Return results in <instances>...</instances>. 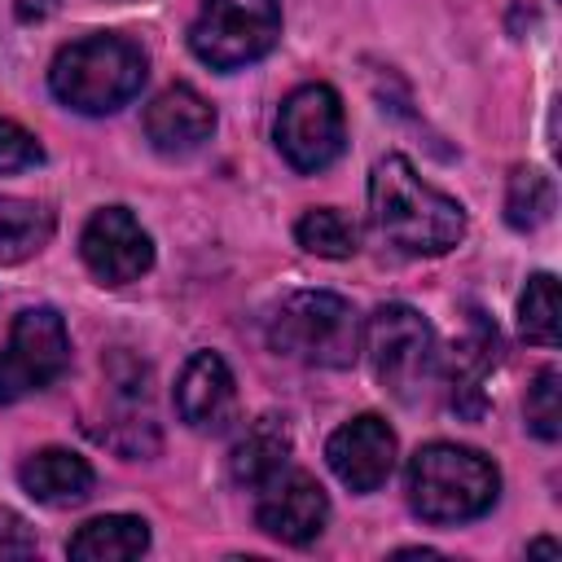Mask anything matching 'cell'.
I'll return each instance as SVG.
<instances>
[{
    "label": "cell",
    "instance_id": "cell-1",
    "mask_svg": "<svg viewBox=\"0 0 562 562\" xmlns=\"http://www.w3.org/2000/svg\"><path fill=\"white\" fill-rule=\"evenodd\" d=\"M369 224L400 255H443L465 237V206L426 184L404 154H386L369 176Z\"/></svg>",
    "mask_w": 562,
    "mask_h": 562
},
{
    "label": "cell",
    "instance_id": "cell-2",
    "mask_svg": "<svg viewBox=\"0 0 562 562\" xmlns=\"http://www.w3.org/2000/svg\"><path fill=\"white\" fill-rule=\"evenodd\" d=\"M145 83V53L127 35H83L66 44L48 66V88L79 114H110L127 105Z\"/></svg>",
    "mask_w": 562,
    "mask_h": 562
},
{
    "label": "cell",
    "instance_id": "cell-3",
    "mask_svg": "<svg viewBox=\"0 0 562 562\" xmlns=\"http://www.w3.org/2000/svg\"><path fill=\"white\" fill-rule=\"evenodd\" d=\"M501 496L496 465L461 443H426L408 461V505L426 522H470Z\"/></svg>",
    "mask_w": 562,
    "mask_h": 562
},
{
    "label": "cell",
    "instance_id": "cell-4",
    "mask_svg": "<svg viewBox=\"0 0 562 562\" xmlns=\"http://www.w3.org/2000/svg\"><path fill=\"white\" fill-rule=\"evenodd\" d=\"M268 347L303 364L347 369L360 351L356 307L329 290H294L268 316Z\"/></svg>",
    "mask_w": 562,
    "mask_h": 562
},
{
    "label": "cell",
    "instance_id": "cell-5",
    "mask_svg": "<svg viewBox=\"0 0 562 562\" xmlns=\"http://www.w3.org/2000/svg\"><path fill=\"white\" fill-rule=\"evenodd\" d=\"M364 351H369V364H373V378L382 382V391H391L404 404H413L439 369L435 329L408 303H382L369 316Z\"/></svg>",
    "mask_w": 562,
    "mask_h": 562
},
{
    "label": "cell",
    "instance_id": "cell-6",
    "mask_svg": "<svg viewBox=\"0 0 562 562\" xmlns=\"http://www.w3.org/2000/svg\"><path fill=\"white\" fill-rule=\"evenodd\" d=\"M281 35L277 0H206L189 26V48L211 70H237L272 53Z\"/></svg>",
    "mask_w": 562,
    "mask_h": 562
},
{
    "label": "cell",
    "instance_id": "cell-7",
    "mask_svg": "<svg viewBox=\"0 0 562 562\" xmlns=\"http://www.w3.org/2000/svg\"><path fill=\"white\" fill-rule=\"evenodd\" d=\"M347 145L342 97L329 83L294 88L277 110V149L294 171H325Z\"/></svg>",
    "mask_w": 562,
    "mask_h": 562
},
{
    "label": "cell",
    "instance_id": "cell-8",
    "mask_svg": "<svg viewBox=\"0 0 562 562\" xmlns=\"http://www.w3.org/2000/svg\"><path fill=\"white\" fill-rule=\"evenodd\" d=\"M70 364V338L66 321L53 307H26L18 312L9 342L0 351V404H13L31 391H44L57 382Z\"/></svg>",
    "mask_w": 562,
    "mask_h": 562
},
{
    "label": "cell",
    "instance_id": "cell-9",
    "mask_svg": "<svg viewBox=\"0 0 562 562\" xmlns=\"http://www.w3.org/2000/svg\"><path fill=\"white\" fill-rule=\"evenodd\" d=\"M79 255L101 285H127L154 263V241L127 206H101L79 233Z\"/></svg>",
    "mask_w": 562,
    "mask_h": 562
},
{
    "label": "cell",
    "instance_id": "cell-10",
    "mask_svg": "<svg viewBox=\"0 0 562 562\" xmlns=\"http://www.w3.org/2000/svg\"><path fill=\"white\" fill-rule=\"evenodd\" d=\"M329 518V496L325 487L307 474V470H277L263 487H259V505H255V522L281 540V544H307L321 536Z\"/></svg>",
    "mask_w": 562,
    "mask_h": 562
},
{
    "label": "cell",
    "instance_id": "cell-11",
    "mask_svg": "<svg viewBox=\"0 0 562 562\" xmlns=\"http://www.w3.org/2000/svg\"><path fill=\"white\" fill-rule=\"evenodd\" d=\"M325 461L351 492H373L395 470V430L378 413H360L347 426H338L325 443Z\"/></svg>",
    "mask_w": 562,
    "mask_h": 562
},
{
    "label": "cell",
    "instance_id": "cell-12",
    "mask_svg": "<svg viewBox=\"0 0 562 562\" xmlns=\"http://www.w3.org/2000/svg\"><path fill=\"white\" fill-rule=\"evenodd\" d=\"M211 132H215V110H211V101H206L198 88H189V83L162 88V92L149 101V110H145V136H149V145H154L158 154H167V158H184V154L202 149V145L211 140Z\"/></svg>",
    "mask_w": 562,
    "mask_h": 562
},
{
    "label": "cell",
    "instance_id": "cell-13",
    "mask_svg": "<svg viewBox=\"0 0 562 562\" xmlns=\"http://www.w3.org/2000/svg\"><path fill=\"white\" fill-rule=\"evenodd\" d=\"M496 351H501L496 325H492L483 312H470L465 334L452 342L448 364H443L452 413H461V417H483V408H487L483 382H487V373H492V364H496Z\"/></svg>",
    "mask_w": 562,
    "mask_h": 562
},
{
    "label": "cell",
    "instance_id": "cell-14",
    "mask_svg": "<svg viewBox=\"0 0 562 562\" xmlns=\"http://www.w3.org/2000/svg\"><path fill=\"white\" fill-rule=\"evenodd\" d=\"M176 408L193 430H224L237 413V386L215 351H193L176 378Z\"/></svg>",
    "mask_w": 562,
    "mask_h": 562
},
{
    "label": "cell",
    "instance_id": "cell-15",
    "mask_svg": "<svg viewBox=\"0 0 562 562\" xmlns=\"http://www.w3.org/2000/svg\"><path fill=\"white\" fill-rule=\"evenodd\" d=\"M18 479L40 505H57V509L79 505V501L92 496V465L79 452H66V448H44V452L26 457Z\"/></svg>",
    "mask_w": 562,
    "mask_h": 562
},
{
    "label": "cell",
    "instance_id": "cell-16",
    "mask_svg": "<svg viewBox=\"0 0 562 562\" xmlns=\"http://www.w3.org/2000/svg\"><path fill=\"white\" fill-rule=\"evenodd\" d=\"M149 549V527L145 518L136 514H105V518H92L83 522L66 553L75 562H123V558H140Z\"/></svg>",
    "mask_w": 562,
    "mask_h": 562
},
{
    "label": "cell",
    "instance_id": "cell-17",
    "mask_svg": "<svg viewBox=\"0 0 562 562\" xmlns=\"http://www.w3.org/2000/svg\"><path fill=\"white\" fill-rule=\"evenodd\" d=\"M290 461V430L281 417H259L250 422V430L233 443L228 457V474L241 487H263L281 465Z\"/></svg>",
    "mask_w": 562,
    "mask_h": 562
},
{
    "label": "cell",
    "instance_id": "cell-18",
    "mask_svg": "<svg viewBox=\"0 0 562 562\" xmlns=\"http://www.w3.org/2000/svg\"><path fill=\"white\" fill-rule=\"evenodd\" d=\"M48 237H53V211L48 206L0 193V263L31 259Z\"/></svg>",
    "mask_w": 562,
    "mask_h": 562
},
{
    "label": "cell",
    "instance_id": "cell-19",
    "mask_svg": "<svg viewBox=\"0 0 562 562\" xmlns=\"http://www.w3.org/2000/svg\"><path fill=\"white\" fill-rule=\"evenodd\" d=\"M294 237L307 255H321V259H347L356 255V224L334 211V206H312L299 224H294Z\"/></svg>",
    "mask_w": 562,
    "mask_h": 562
},
{
    "label": "cell",
    "instance_id": "cell-20",
    "mask_svg": "<svg viewBox=\"0 0 562 562\" xmlns=\"http://www.w3.org/2000/svg\"><path fill=\"white\" fill-rule=\"evenodd\" d=\"M553 215V180L536 167H518L509 176V193H505V220L522 233L540 228Z\"/></svg>",
    "mask_w": 562,
    "mask_h": 562
},
{
    "label": "cell",
    "instance_id": "cell-21",
    "mask_svg": "<svg viewBox=\"0 0 562 562\" xmlns=\"http://www.w3.org/2000/svg\"><path fill=\"white\" fill-rule=\"evenodd\" d=\"M518 329L536 347H558V281L549 272L527 281L518 299Z\"/></svg>",
    "mask_w": 562,
    "mask_h": 562
},
{
    "label": "cell",
    "instance_id": "cell-22",
    "mask_svg": "<svg viewBox=\"0 0 562 562\" xmlns=\"http://www.w3.org/2000/svg\"><path fill=\"white\" fill-rule=\"evenodd\" d=\"M562 373L549 364V369H540L536 373V382L527 386V426H531V435H540V439H558L562 435Z\"/></svg>",
    "mask_w": 562,
    "mask_h": 562
},
{
    "label": "cell",
    "instance_id": "cell-23",
    "mask_svg": "<svg viewBox=\"0 0 562 562\" xmlns=\"http://www.w3.org/2000/svg\"><path fill=\"white\" fill-rule=\"evenodd\" d=\"M44 158L40 140L13 123V119H0V171H22V167H35Z\"/></svg>",
    "mask_w": 562,
    "mask_h": 562
},
{
    "label": "cell",
    "instance_id": "cell-24",
    "mask_svg": "<svg viewBox=\"0 0 562 562\" xmlns=\"http://www.w3.org/2000/svg\"><path fill=\"white\" fill-rule=\"evenodd\" d=\"M31 553H35L31 527L13 509H0V558H31Z\"/></svg>",
    "mask_w": 562,
    "mask_h": 562
},
{
    "label": "cell",
    "instance_id": "cell-25",
    "mask_svg": "<svg viewBox=\"0 0 562 562\" xmlns=\"http://www.w3.org/2000/svg\"><path fill=\"white\" fill-rule=\"evenodd\" d=\"M57 4H61V0H13V13H18L22 22H44L48 13H57Z\"/></svg>",
    "mask_w": 562,
    "mask_h": 562
},
{
    "label": "cell",
    "instance_id": "cell-26",
    "mask_svg": "<svg viewBox=\"0 0 562 562\" xmlns=\"http://www.w3.org/2000/svg\"><path fill=\"white\" fill-rule=\"evenodd\" d=\"M527 553H549V558H553L558 544H553V540H536V544H527Z\"/></svg>",
    "mask_w": 562,
    "mask_h": 562
}]
</instances>
